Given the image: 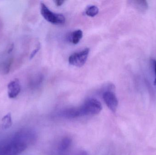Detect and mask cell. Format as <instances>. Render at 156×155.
Here are the masks:
<instances>
[{
    "label": "cell",
    "mask_w": 156,
    "mask_h": 155,
    "mask_svg": "<svg viewBox=\"0 0 156 155\" xmlns=\"http://www.w3.org/2000/svg\"><path fill=\"white\" fill-rule=\"evenodd\" d=\"M133 2L136 8L142 12H145L148 8V3L146 1L136 0V1H133Z\"/></svg>",
    "instance_id": "obj_8"
},
{
    "label": "cell",
    "mask_w": 156,
    "mask_h": 155,
    "mask_svg": "<svg viewBox=\"0 0 156 155\" xmlns=\"http://www.w3.org/2000/svg\"><path fill=\"white\" fill-rule=\"evenodd\" d=\"M21 85L18 79L11 81L7 86V93L8 97L11 99L15 98L21 92Z\"/></svg>",
    "instance_id": "obj_5"
},
{
    "label": "cell",
    "mask_w": 156,
    "mask_h": 155,
    "mask_svg": "<svg viewBox=\"0 0 156 155\" xmlns=\"http://www.w3.org/2000/svg\"><path fill=\"white\" fill-rule=\"evenodd\" d=\"M99 12V9L95 5H91L86 9L85 13L88 16L94 17Z\"/></svg>",
    "instance_id": "obj_11"
},
{
    "label": "cell",
    "mask_w": 156,
    "mask_h": 155,
    "mask_svg": "<svg viewBox=\"0 0 156 155\" xmlns=\"http://www.w3.org/2000/svg\"><path fill=\"white\" fill-rule=\"evenodd\" d=\"M89 52L90 49L86 48L80 52L72 54L69 58V64L77 67H81L86 63Z\"/></svg>",
    "instance_id": "obj_3"
},
{
    "label": "cell",
    "mask_w": 156,
    "mask_h": 155,
    "mask_svg": "<svg viewBox=\"0 0 156 155\" xmlns=\"http://www.w3.org/2000/svg\"><path fill=\"white\" fill-rule=\"evenodd\" d=\"M65 1H61V0H56L55 1V3L57 6H61L65 2Z\"/></svg>",
    "instance_id": "obj_13"
},
{
    "label": "cell",
    "mask_w": 156,
    "mask_h": 155,
    "mask_svg": "<svg viewBox=\"0 0 156 155\" xmlns=\"http://www.w3.org/2000/svg\"><path fill=\"white\" fill-rule=\"evenodd\" d=\"M76 155H88V154L86 151H83L79 152Z\"/></svg>",
    "instance_id": "obj_15"
},
{
    "label": "cell",
    "mask_w": 156,
    "mask_h": 155,
    "mask_svg": "<svg viewBox=\"0 0 156 155\" xmlns=\"http://www.w3.org/2000/svg\"><path fill=\"white\" fill-rule=\"evenodd\" d=\"M103 98L110 110L115 112L118 107V101L114 93L111 91H106L103 95Z\"/></svg>",
    "instance_id": "obj_4"
},
{
    "label": "cell",
    "mask_w": 156,
    "mask_h": 155,
    "mask_svg": "<svg viewBox=\"0 0 156 155\" xmlns=\"http://www.w3.org/2000/svg\"><path fill=\"white\" fill-rule=\"evenodd\" d=\"M72 140L69 137H66L63 138V140L60 142L59 144V151L61 152H64L67 150L70 146H71Z\"/></svg>",
    "instance_id": "obj_9"
},
{
    "label": "cell",
    "mask_w": 156,
    "mask_h": 155,
    "mask_svg": "<svg viewBox=\"0 0 156 155\" xmlns=\"http://www.w3.org/2000/svg\"><path fill=\"white\" fill-rule=\"evenodd\" d=\"M62 117L66 118H75L80 116L79 108H69L65 109L60 113Z\"/></svg>",
    "instance_id": "obj_6"
},
{
    "label": "cell",
    "mask_w": 156,
    "mask_h": 155,
    "mask_svg": "<svg viewBox=\"0 0 156 155\" xmlns=\"http://www.w3.org/2000/svg\"><path fill=\"white\" fill-rule=\"evenodd\" d=\"M151 63H152V65L154 66V71L155 72V77L154 82V84L156 85V60L155 59H152L151 60Z\"/></svg>",
    "instance_id": "obj_12"
},
{
    "label": "cell",
    "mask_w": 156,
    "mask_h": 155,
    "mask_svg": "<svg viewBox=\"0 0 156 155\" xmlns=\"http://www.w3.org/2000/svg\"><path fill=\"white\" fill-rule=\"evenodd\" d=\"M79 108L80 116L99 114L102 109L101 104L97 99L89 98Z\"/></svg>",
    "instance_id": "obj_1"
},
{
    "label": "cell",
    "mask_w": 156,
    "mask_h": 155,
    "mask_svg": "<svg viewBox=\"0 0 156 155\" xmlns=\"http://www.w3.org/2000/svg\"><path fill=\"white\" fill-rule=\"evenodd\" d=\"M40 12L43 17L53 24L62 25L66 22V17L63 14L53 12L43 3L41 4Z\"/></svg>",
    "instance_id": "obj_2"
},
{
    "label": "cell",
    "mask_w": 156,
    "mask_h": 155,
    "mask_svg": "<svg viewBox=\"0 0 156 155\" xmlns=\"http://www.w3.org/2000/svg\"><path fill=\"white\" fill-rule=\"evenodd\" d=\"M83 37V32L81 30H77L74 31L70 36V41L74 44H77Z\"/></svg>",
    "instance_id": "obj_7"
},
{
    "label": "cell",
    "mask_w": 156,
    "mask_h": 155,
    "mask_svg": "<svg viewBox=\"0 0 156 155\" xmlns=\"http://www.w3.org/2000/svg\"><path fill=\"white\" fill-rule=\"evenodd\" d=\"M12 125V116L10 113L5 115L2 119V126L3 128L7 129L10 128Z\"/></svg>",
    "instance_id": "obj_10"
},
{
    "label": "cell",
    "mask_w": 156,
    "mask_h": 155,
    "mask_svg": "<svg viewBox=\"0 0 156 155\" xmlns=\"http://www.w3.org/2000/svg\"><path fill=\"white\" fill-rule=\"evenodd\" d=\"M39 50V47H38V48H36L35 50H34L33 51V52H32V54H31V56H30V58H31V59H32V58H33V57H34V56L38 52Z\"/></svg>",
    "instance_id": "obj_14"
}]
</instances>
